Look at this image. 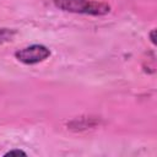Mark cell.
Returning <instances> with one entry per match:
<instances>
[{
	"mask_svg": "<svg viewBox=\"0 0 157 157\" xmlns=\"http://www.w3.org/2000/svg\"><path fill=\"white\" fill-rule=\"evenodd\" d=\"M155 33H156V29H152L151 33H150V40L152 44H156V40H155Z\"/></svg>",
	"mask_w": 157,
	"mask_h": 157,
	"instance_id": "5b68a950",
	"label": "cell"
},
{
	"mask_svg": "<svg viewBox=\"0 0 157 157\" xmlns=\"http://www.w3.org/2000/svg\"><path fill=\"white\" fill-rule=\"evenodd\" d=\"M50 50L48 47L43 44H32L25 47L15 53V58L26 65H34L47 60L50 56Z\"/></svg>",
	"mask_w": 157,
	"mask_h": 157,
	"instance_id": "7a4b0ae2",
	"label": "cell"
},
{
	"mask_svg": "<svg viewBox=\"0 0 157 157\" xmlns=\"http://www.w3.org/2000/svg\"><path fill=\"white\" fill-rule=\"evenodd\" d=\"M26 156L27 153L25 152V151H22V150H11V151H9V152H6L5 153V156Z\"/></svg>",
	"mask_w": 157,
	"mask_h": 157,
	"instance_id": "277c9868",
	"label": "cell"
},
{
	"mask_svg": "<svg viewBox=\"0 0 157 157\" xmlns=\"http://www.w3.org/2000/svg\"><path fill=\"white\" fill-rule=\"evenodd\" d=\"M16 36V31L12 28H0V44L7 43L13 39Z\"/></svg>",
	"mask_w": 157,
	"mask_h": 157,
	"instance_id": "3957f363",
	"label": "cell"
},
{
	"mask_svg": "<svg viewBox=\"0 0 157 157\" xmlns=\"http://www.w3.org/2000/svg\"><path fill=\"white\" fill-rule=\"evenodd\" d=\"M53 4L56 9L71 13L103 16L110 11L107 2L96 0H53Z\"/></svg>",
	"mask_w": 157,
	"mask_h": 157,
	"instance_id": "6da1fadb",
	"label": "cell"
}]
</instances>
